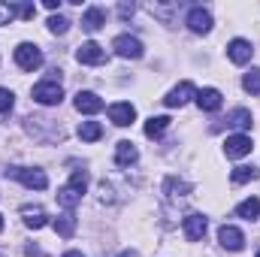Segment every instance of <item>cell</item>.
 <instances>
[{
	"label": "cell",
	"mask_w": 260,
	"mask_h": 257,
	"mask_svg": "<svg viewBox=\"0 0 260 257\" xmlns=\"http://www.w3.org/2000/svg\"><path fill=\"white\" fill-rule=\"evenodd\" d=\"M85 191H88V173H85V170H73L70 182L58 191V203H61L64 209H76V206L82 203V194Z\"/></svg>",
	"instance_id": "obj_1"
},
{
	"label": "cell",
	"mask_w": 260,
	"mask_h": 257,
	"mask_svg": "<svg viewBox=\"0 0 260 257\" xmlns=\"http://www.w3.org/2000/svg\"><path fill=\"white\" fill-rule=\"evenodd\" d=\"M6 176L18 179L24 188H34V191L49 188V176H46L43 170H37V167H9V170H6Z\"/></svg>",
	"instance_id": "obj_2"
},
{
	"label": "cell",
	"mask_w": 260,
	"mask_h": 257,
	"mask_svg": "<svg viewBox=\"0 0 260 257\" xmlns=\"http://www.w3.org/2000/svg\"><path fill=\"white\" fill-rule=\"evenodd\" d=\"M34 100L43 103V106H58V103L64 100L61 82H58V79H43V82H37V85H34Z\"/></svg>",
	"instance_id": "obj_3"
},
{
	"label": "cell",
	"mask_w": 260,
	"mask_h": 257,
	"mask_svg": "<svg viewBox=\"0 0 260 257\" xmlns=\"http://www.w3.org/2000/svg\"><path fill=\"white\" fill-rule=\"evenodd\" d=\"M15 64L21 67L24 73H34L43 67V49L34 43H18L15 46Z\"/></svg>",
	"instance_id": "obj_4"
},
{
	"label": "cell",
	"mask_w": 260,
	"mask_h": 257,
	"mask_svg": "<svg viewBox=\"0 0 260 257\" xmlns=\"http://www.w3.org/2000/svg\"><path fill=\"white\" fill-rule=\"evenodd\" d=\"M191 100H197V85L194 82H179V85L164 97V106H167V109H182V106L191 103Z\"/></svg>",
	"instance_id": "obj_5"
},
{
	"label": "cell",
	"mask_w": 260,
	"mask_h": 257,
	"mask_svg": "<svg viewBox=\"0 0 260 257\" xmlns=\"http://www.w3.org/2000/svg\"><path fill=\"white\" fill-rule=\"evenodd\" d=\"M76 61L85 64V67H100V64H106V49H103L100 43L88 40V43H82V46L76 49Z\"/></svg>",
	"instance_id": "obj_6"
},
{
	"label": "cell",
	"mask_w": 260,
	"mask_h": 257,
	"mask_svg": "<svg viewBox=\"0 0 260 257\" xmlns=\"http://www.w3.org/2000/svg\"><path fill=\"white\" fill-rule=\"evenodd\" d=\"M112 49H115V55L118 58H127V61H136V58H142V43L136 40V37H130V34H118L115 40H112Z\"/></svg>",
	"instance_id": "obj_7"
},
{
	"label": "cell",
	"mask_w": 260,
	"mask_h": 257,
	"mask_svg": "<svg viewBox=\"0 0 260 257\" xmlns=\"http://www.w3.org/2000/svg\"><path fill=\"white\" fill-rule=\"evenodd\" d=\"M206 227H209V218L203 212H188L185 221H182V230H185V239L188 242H200L206 236Z\"/></svg>",
	"instance_id": "obj_8"
},
{
	"label": "cell",
	"mask_w": 260,
	"mask_h": 257,
	"mask_svg": "<svg viewBox=\"0 0 260 257\" xmlns=\"http://www.w3.org/2000/svg\"><path fill=\"white\" fill-rule=\"evenodd\" d=\"M251 148H254V142H251L248 133H233V136H227V142H224V154L233 157V160L251 154Z\"/></svg>",
	"instance_id": "obj_9"
},
{
	"label": "cell",
	"mask_w": 260,
	"mask_h": 257,
	"mask_svg": "<svg viewBox=\"0 0 260 257\" xmlns=\"http://www.w3.org/2000/svg\"><path fill=\"white\" fill-rule=\"evenodd\" d=\"M218 242H221V248H227V251H242V248H245V233H242L239 227H233V224H224V227L218 230Z\"/></svg>",
	"instance_id": "obj_10"
},
{
	"label": "cell",
	"mask_w": 260,
	"mask_h": 257,
	"mask_svg": "<svg viewBox=\"0 0 260 257\" xmlns=\"http://www.w3.org/2000/svg\"><path fill=\"white\" fill-rule=\"evenodd\" d=\"M227 58L233 61V64H248L251 58H254V46L248 43V40H242V37H236V40H230V46H227Z\"/></svg>",
	"instance_id": "obj_11"
},
{
	"label": "cell",
	"mask_w": 260,
	"mask_h": 257,
	"mask_svg": "<svg viewBox=\"0 0 260 257\" xmlns=\"http://www.w3.org/2000/svg\"><path fill=\"white\" fill-rule=\"evenodd\" d=\"M103 97H97L94 91H79L76 94V109L82 112V115H97V112H103Z\"/></svg>",
	"instance_id": "obj_12"
},
{
	"label": "cell",
	"mask_w": 260,
	"mask_h": 257,
	"mask_svg": "<svg viewBox=\"0 0 260 257\" xmlns=\"http://www.w3.org/2000/svg\"><path fill=\"white\" fill-rule=\"evenodd\" d=\"M109 121L115 124V127H127L136 121V109H133V103H112L109 109Z\"/></svg>",
	"instance_id": "obj_13"
},
{
	"label": "cell",
	"mask_w": 260,
	"mask_h": 257,
	"mask_svg": "<svg viewBox=\"0 0 260 257\" xmlns=\"http://www.w3.org/2000/svg\"><path fill=\"white\" fill-rule=\"evenodd\" d=\"M188 27H191L194 34H209V30H212V12H209L206 6H191V12H188Z\"/></svg>",
	"instance_id": "obj_14"
},
{
	"label": "cell",
	"mask_w": 260,
	"mask_h": 257,
	"mask_svg": "<svg viewBox=\"0 0 260 257\" xmlns=\"http://www.w3.org/2000/svg\"><path fill=\"white\" fill-rule=\"evenodd\" d=\"M21 221H24V227H30V230H43V227L49 224V215H46L43 206H21Z\"/></svg>",
	"instance_id": "obj_15"
},
{
	"label": "cell",
	"mask_w": 260,
	"mask_h": 257,
	"mask_svg": "<svg viewBox=\"0 0 260 257\" xmlns=\"http://www.w3.org/2000/svg\"><path fill=\"white\" fill-rule=\"evenodd\" d=\"M221 103H224V97H221L218 88H203V91H197V106H200L203 112H218Z\"/></svg>",
	"instance_id": "obj_16"
},
{
	"label": "cell",
	"mask_w": 260,
	"mask_h": 257,
	"mask_svg": "<svg viewBox=\"0 0 260 257\" xmlns=\"http://www.w3.org/2000/svg\"><path fill=\"white\" fill-rule=\"evenodd\" d=\"M136 160H139V151H136V145H133L130 139H121V142L115 145V164L127 170V167H133Z\"/></svg>",
	"instance_id": "obj_17"
},
{
	"label": "cell",
	"mask_w": 260,
	"mask_h": 257,
	"mask_svg": "<svg viewBox=\"0 0 260 257\" xmlns=\"http://www.w3.org/2000/svg\"><path fill=\"white\" fill-rule=\"evenodd\" d=\"M103 24H106V12H103L100 6H88V9L82 12V27H85L88 34H97Z\"/></svg>",
	"instance_id": "obj_18"
},
{
	"label": "cell",
	"mask_w": 260,
	"mask_h": 257,
	"mask_svg": "<svg viewBox=\"0 0 260 257\" xmlns=\"http://www.w3.org/2000/svg\"><path fill=\"white\" fill-rule=\"evenodd\" d=\"M191 191H194V185H191V182H182V179H176V176H170V179L164 182L167 200H185Z\"/></svg>",
	"instance_id": "obj_19"
},
{
	"label": "cell",
	"mask_w": 260,
	"mask_h": 257,
	"mask_svg": "<svg viewBox=\"0 0 260 257\" xmlns=\"http://www.w3.org/2000/svg\"><path fill=\"white\" fill-rule=\"evenodd\" d=\"M76 224H79V221H76L73 209H67L64 215H58V218H55V233H58V236H64V239H70V236L76 233Z\"/></svg>",
	"instance_id": "obj_20"
},
{
	"label": "cell",
	"mask_w": 260,
	"mask_h": 257,
	"mask_svg": "<svg viewBox=\"0 0 260 257\" xmlns=\"http://www.w3.org/2000/svg\"><path fill=\"white\" fill-rule=\"evenodd\" d=\"M251 109H245V106H236V109H230V115H227V124L236 130H248L251 127Z\"/></svg>",
	"instance_id": "obj_21"
},
{
	"label": "cell",
	"mask_w": 260,
	"mask_h": 257,
	"mask_svg": "<svg viewBox=\"0 0 260 257\" xmlns=\"http://www.w3.org/2000/svg\"><path fill=\"white\" fill-rule=\"evenodd\" d=\"M167 127H170V118H167V115H151V118L145 121V136H148V139H157V136L167 133Z\"/></svg>",
	"instance_id": "obj_22"
},
{
	"label": "cell",
	"mask_w": 260,
	"mask_h": 257,
	"mask_svg": "<svg viewBox=\"0 0 260 257\" xmlns=\"http://www.w3.org/2000/svg\"><path fill=\"white\" fill-rule=\"evenodd\" d=\"M236 215H239V218H245V221H254V218L260 215V200H257V197L242 200V203L236 206Z\"/></svg>",
	"instance_id": "obj_23"
},
{
	"label": "cell",
	"mask_w": 260,
	"mask_h": 257,
	"mask_svg": "<svg viewBox=\"0 0 260 257\" xmlns=\"http://www.w3.org/2000/svg\"><path fill=\"white\" fill-rule=\"evenodd\" d=\"M100 136H103L100 121H82V124H79V139H82V142H97Z\"/></svg>",
	"instance_id": "obj_24"
},
{
	"label": "cell",
	"mask_w": 260,
	"mask_h": 257,
	"mask_svg": "<svg viewBox=\"0 0 260 257\" xmlns=\"http://www.w3.org/2000/svg\"><path fill=\"white\" fill-rule=\"evenodd\" d=\"M230 179H233V185L254 182V179H257V167H248V164H242V167H236V170L230 173Z\"/></svg>",
	"instance_id": "obj_25"
},
{
	"label": "cell",
	"mask_w": 260,
	"mask_h": 257,
	"mask_svg": "<svg viewBox=\"0 0 260 257\" xmlns=\"http://www.w3.org/2000/svg\"><path fill=\"white\" fill-rule=\"evenodd\" d=\"M242 88L248 91V94H260V70H248L245 76H242Z\"/></svg>",
	"instance_id": "obj_26"
},
{
	"label": "cell",
	"mask_w": 260,
	"mask_h": 257,
	"mask_svg": "<svg viewBox=\"0 0 260 257\" xmlns=\"http://www.w3.org/2000/svg\"><path fill=\"white\" fill-rule=\"evenodd\" d=\"M49 30H52V34H67V30H70V21H67L64 15H52V18H49Z\"/></svg>",
	"instance_id": "obj_27"
},
{
	"label": "cell",
	"mask_w": 260,
	"mask_h": 257,
	"mask_svg": "<svg viewBox=\"0 0 260 257\" xmlns=\"http://www.w3.org/2000/svg\"><path fill=\"white\" fill-rule=\"evenodd\" d=\"M12 12H15L18 18H34V15H37V6H34V3H12Z\"/></svg>",
	"instance_id": "obj_28"
},
{
	"label": "cell",
	"mask_w": 260,
	"mask_h": 257,
	"mask_svg": "<svg viewBox=\"0 0 260 257\" xmlns=\"http://www.w3.org/2000/svg\"><path fill=\"white\" fill-rule=\"evenodd\" d=\"M12 106H15V94H12L9 88H0V115L9 112Z\"/></svg>",
	"instance_id": "obj_29"
},
{
	"label": "cell",
	"mask_w": 260,
	"mask_h": 257,
	"mask_svg": "<svg viewBox=\"0 0 260 257\" xmlns=\"http://www.w3.org/2000/svg\"><path fill=\"white\" fill-rule=\"evenodd\" d=\"M15 18V12H12V3H0V27L3 24H9Z\"/></svg>",
	"instance_id": "obj_30"
},
{
	"label": "cell",
	"mask_w": 260,
	"mask_h": 257,
	"mask_svg": "<svg viewBox=\"0 0 260 257\" xmlns=\"http://www.w3.org/2000/svg\"><path fill=\"white\" fill-rule=\"evenodd\" d=\"M100 200H103V203H112V200H115V197H112V188H109L106 182H100Z\"/></svg>",
	"instance_id": "obj_31"
},
{
	"label": "cell",
	"mask_w": 260,
	"mask_h": 257,
	"mask_svg": "<svg viewBox=\"0 0 260 257\" xmlns=\"http://www.w3.org/2000/svg\"><path fill=\"white\" fill-rule=\"evenodd\" d=\"M133 9H136L133 3H121V6H118V15H121V18H130V15H133Z\"/></svg>",
	"instance_id": "obj_32"
},
{
	"label": "cell",
	"mask_w": 260,
	"mask_h": 257,
	"mask_svg": "<svg viewBox=\"0 0 260 257\" xmlns=\"http://www.w3.org/2000/svg\"><path fill=\"white\" fill-rule=\"evenodd\" d=\"M24 254H27V257H46V251H43V248H37V245H27V248H24Z\"/></svg>",
	"instance_id": "obj_33"
},
{
	"label": "cell",
	"mask_w": 260,
	"mask_h": 257,
	"mask_svg": "<svg viewBox=\"0 0 260 257\" xmlns=\"http://www.w3.org/2000/svg\"><path fill=\"white\" fill-rule=\"evenodd\" d=\"M43 6H46V9H52V12H55V9H58V6H61V0H43Z\"/></svg>",
	"instance_id": "obj_34"
},
{
	"label": "cell",
	"mask_w": 260,
	"mask_h": 257,
	"mask_svg": "<svg viewBox=\"0 0 260 257\" xmlns=\"http://www.w3.org/2000/svg\"><path fill=\"white\" fill-rule=\"evenodd\" d=\"M118 257H139V251H133V248H127V251H121Z\"/></svg>",
	"instance_id": "obj_35"
},
{
	"label": "cell",
	"mask_w": 260,
	"mask_h": 257,
	"mask_svg": "<svg viewBox=\"0 0 260 257\" xmlns=\"http://www.w3.org/2000/svg\"><path fill=\"white\" fill-rule=\"evenodd\" d=\"M64 257H85L82 251H64Z\"/></svg>",
	"instance_id": "obj_36"
},
{
	"label": "cell",
	"mask_w": 260,
	"mask_h": 257,
	"mask_svg": "<svg viewBox=\"0 0 260 257\" xmlns=\"http://www.w3.org/2000/svg\"><path fill=\"white\" fill-rule=\"evenodd\" d=\"M0 230H3V215H0Z\"/></svg>",
	"instance_id": "obj_37"
},
{
	"label": "cell",
	"mask_w": 260,
	"mask_h": 257,
	"mask_svg": "<svg viewBox=\"0 0 260 257\" xmlns=\"http://www.w3.org/2000/svg\"><path fill=\"white\" fill-rule=\"evenodd\" d=\"M257 257H260V248H257Z\"/></svg>",
	"instance_id": "obj_38"
}]
</instances>
